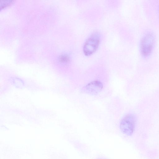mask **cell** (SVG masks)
Instances as JSON below:
<instances>
[{
    "mask_svg": "<svg viewBox=\"0 0 159 159\" xmlns=\"http://www.w3.org/2000/svg\"><path fill=\"white\" fill-rule=\"evenodd\" d=\"M155 40L153 34L149 32L145 34L142 38L140 44L142 54L144 56L148 55L152 49Z\"/></svg>",
    "mask_w": 159,
    "mask_h": 159,
    "instance_id": "1",
    "label": "cell"
},
{
    "mask_svg": "<svg viewBox=\"0 0 159 159\" xmlns=\"http://www.w3.org/2000/svg\"><path fill=\"white\" fill-rule=\"evenodd\" d=\"M61 58V60L63 62H68L69 60V57L67 56L64 55Z\"/></svg>",
    "mask_w": 159,
    "mask_h": 159,
    "instance_id": "5",
    "label": "cell"
},
{
    "mask_svg": "<svg viewBox=\"0 0 159 159\" xmlns=\"http://www.w3.org/2000/svg\"><path fill=\"white\" fill-rule=\"evenodd\" d=\"M135 119L134 116L129 114L125 116L121 120L120 128L121 131L129 135H131L134 129Z\"/></svg>",
    "mask_w": 159,
    "mask_h": 159,
    "instance_id": "2",
    "label": "cell"
},
{
    "mask_svg": "<svg viewBox=\"0 0 159 159\" xmlns=\"http://www.w3.org/2000/svg\"><path fill=\"white\" fill-rule=\"evenodd\" d=\"M103 85L102 82L98 80L92 81L84 86L83 91L88 94L96 95L102 90Z\"/></svg>",
    "mask_w": 159,
    "mask_h": 159,
    "instance_id": "4",
    "label": "cell"
},
{
    "mask_svg": "<svg viewBox=\"0 0 159 159\" xmlns=\"http://www.w3.org/2000/svg\"><path fill=\"white\" fill-rule=\"evenodd\" d=\"M99 43V36L94 34L86 41L83 47V51L86 55L89 56L95 52Z\"/></svg>",
    "mask_w": 159,
    "mask_h": 159,
    "instance_id": "3",
    "label": "cell"
}]
</instances>
